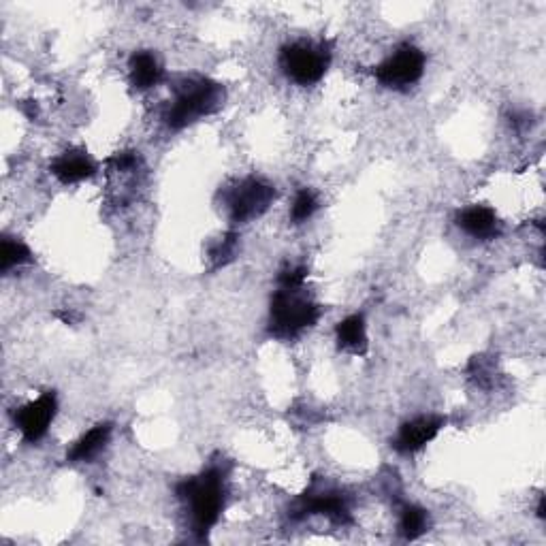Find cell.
Segmentation results:
<instances>
[{
    "mask_svg": "<svg viewBox=\"0 0 546 546\" xmlns=\"http://www.w3.org/2000/svg\"><path fill=\"white\" fill-rule=\"evenodd\" d=\"M58 414V397L54 391H45L37 399L28 401L13 412V425L28 444H37L50 431Z\"/></svg>",
    "mask_w": 546,
    "mask_h": 546,
    "instance_id": "obj_7",
    "label": "cell"
},
{
    "mask_svg": "<svg viewBox=\"0 0 546 546\" xmlns=\"http://www.w3.org/2000/svg\"><path fill=\"white\" fill-rule=\"evenodd\" d=\"M425 67L427 58L421 47H416L414 43H401L374 69V77L382 88L406 92L421 82Z\"/></svg>",
    "mask_w": 546,
    "mask_h": 546,
    "instance_id": "obj_6",
    "label": "cell"
},
{
    "mask_svg": "<svg viewBox=\"0 0 546 546\" xmlns=\"http://www.w3.org/2000/svg\"><path fill=\"white\" fill-rule=\"evenodd\" d=\"M109 167H111V171L118 173V175L135 173L141 167V156H139V152H133V150L118 152V154H114L109 158Z\"/></svg>",
    "mask_w": 546,
    "mask_h": 546,
    "instance_id": "obj_19",
    "label": "cell"
},
{
    "mask_svg": "<svg viewBox=\"0 0 546 546\" xmlns=\"http://www.w3.org/2000/svg\"><path fill=\"white\" fill-rule=\"evenodd\" d=\"M111 433H114V425L111 423L94 425L90 431H86L84 436L71 446V451L67 453V461L69 463H90L92 459H96L105 451L109 440H111Z\"/></svg>",
    "mask_w": 546,
    "mask_h": 546,
    "instance_id": "obj_13",
    "label": "cell"
},
{
    "mask_svg": "<svg viewBox=\"0 0 546 546\" xmlns=\"http://www.w3.org/2000/svg\"><path fill=\"white\" fill-rule=\"evenodd\" d=\"M444 425H446V419L436 414L414 416V419L401 423V427L397 429L395 438L391 440L393 451H397L399 455H414L423 451L427 444H431L440 436Z\"/></svg>",
    "mask_w": 546,
    "mask_h": 546,
    "instance_id": "obj_9",
    "label": "cell"
},
{
    "mask_svg": "<svg viewBox=\"0 0 546 546\" xmlns=\"http://www.w3.org/2000/svg\"><path fill=\"white\" fill-rule=\"evenodd\" d=\"M163 62L150 50H139L128 58V79L139 92H146L163 82Z\"/></svg>",
    "mask_w": 546,
    "mask_h": 546,
    "instance_id": "obj_12",
    "label": "cell"
},
{
    "mask_svg": "<svg viewBox=\"0 0 546 546\" xmlns=\"http://www.w3.org/2000/svg\"><path fill=\"white\" fill-rule=\"evenodd\" d=\"M278 64L286 79L297 86H314L323 79L331 64V45L327 41H293L280 50Z\"/></svg>",
    "mask_w": 546,
    "mask_h": 546,
    "instance_id": "obj_4",
    "label": "cell"
},
{
    "mask_svg": "<svg viewBox=\"0 0 546 546\" xmlns=\"http://www.w3.org/2000/svg\"><path fill=\"white\" fill-rule=\"evenodd\" d=\"M318 197H316V192L310 190V188H301L295 199H293V205H291V222L293 224H303V222H308L316 210H318Z\"/></svg>",
    "mask_w": 546,
    "mask_h": 546,
    "instance_id": "obj_18",
    "label": "cell"
},
{
    "mask_svg": "<svg viewBox=\"0 0 546 546\" xmlns=\"http://www.w3.org/2000/svg\"><path fill=\"white\" fill-rule=\"evenodd\" d=\"M32 261L30 248L15 237H3V244H0V271L9 273L15 267H22Z\"/></svg>",
    "mask_w": 546,
    "mask_h": 546,
    "instance_id": "obj_17",
    "label": "cell"
},
{
    "mask_svg": "<svg viewBox=\"0 0 546 546\" xmlns=\"http://www.w3.org/2000/svg\"><path fill=\"white\" fill-rule=\"evenodd\" d=\"M335 342L337 348L350 352V355H365L367 352V325L363 314H350L340 320L335 327Z\"/></svg>",
    "mask_w": 546,
    "mask_h": 546,
    "instance_id": "obj_14",
    "label": "cell"
},
{
    "mask_svg": "<svg viewBox=\"0 0 546 546\" xmlns=\"http://www.w3.org/2000/svg\"><path fill=\"white\" fill-rule=\"evenodd\" d=\"M276 186L256 175H248L222 190V207L229 220L246 224L261 218L276 201Z\"/></svg>",
    "mask_w": 546,
    "mask_h": 546,
    "instance_id": "obj_5",
    "label": "cell"
},
{
    "mask_svg": "<svg viewBox=\"0 0 546 546\" xmlns=\"http://www.w3.org/2000/svg\"><path fill=\"white\" fill-rule=\"evenodd\" d=\"M237 248H239V235L235 231H227V233H222L218 239H214L210 248H207V261H210V269L216 271L224 265H229L235 259Z\"/></svg>",
    "mask_w": 546,
    "mask_h": 546,
    "instance_id": "obj_16",
    "label": "cell"
},
{
    "mask_svg": "<svg viewBox=\"0 0 546 546\" xmlns=\"http://www.w3.org/2000/svg\"><path fill=\"white\" fill-rule=\"evenodd\" d=\"M50 171L60 184L71 186V184H79V182L90 180L92 175L96 173V163L88 156V152L71 148L67 152L58 154L52 160Z\"/></svg>",
    "mask_w": 546,
    "mask_h": 546,
    "instance_id": "obj_11",
    "label": "cell"
},
{
    "mask_svg": "<svg viewBox=\"0 0 546 546\" xmlns=\"http://www.w3.org/2000/svg\"><path fill=\"white\" fill-rule=\"evenodd\" d=\"M305 280H308V267L286 265L278 273V288H303Z\"/></svg>",
    "mask_w": 546,
    "mask_h": 546,
    "instance_id": "obj_20",
    "label": "cell"
},
{
    "mask_svg": "<svg viewBox=\"0 0 546 546\" xmlns=\"http://www.w3.org/2000/svg\"><path fill=\"white\" fill-rule=\"evenodd\" d=\"M320 305L303 288H278L269 303V333L276 340H297L320 320Z\"/></svg>",
    "mask_w": 546,
    "mask_h": 546,
    "instance_id": "obj_3",
    "label": "cell"
},
{
    "mask_svg": "<svg viewBox=\"0 0 546 546\" xmlns=\"http://www.w3.org/2000/svg\"><path fill=\"white\" fill-rule=\"evenodd\" d=\"M175 495L188 510L192 532L205 538L220 521L224 504H227V474L220 468L203 470L197 476L184 478L175 487Z\"/></svg>",
    "mask_w": 546,
    "mask_h": 546,
    "instance_id": "obj_1",
    "label": "cell"
},
{
    "mask_svg": "<svg viewBox=\"0 0 546 546\" xmlns=\"http://www.w3.org/2000/svg\"><path fill=\"white\" fill-rule=\"evenodd\" d=\"M429 529V512L416 504H401L399 508V534L404 540L421 538Z\"/></svg>",
    "mask_w": 546,
    "mask_h": 546,
    "instance_id": "obj_15",
    "label": "cell"
},
{
    "mask_svg": "<svg viewBox=\"0 0 546 546\" xmlns=\"http://www.w3.org/2000/svg\"><path fill=\"white\" fill-rule=\"evenodd\" d=\"M457 227L480 242H491L502 233V220L487 205H470L457 214Z\"/></svg>",
    "mask_w": 546,
    "mask_h": 546,
    "instance_id": "obj_10",
    "label": "cell"
},
{
    "mask_svg": "<svg viewBox=\"0 0 546 546\" xmlns=\"http://www.w3.org/2000/svg\"><path fill=\"white\" fill-rule=\"evenodd\" d=\"M224 103V88L201 75L182 77L173 86V99L163 111V122L171 131H182L205 116H212Z\"/></svg>",
    "mask_w": 546,
    "mask_h": 546,
    "instance_id": "obj_2",
    "label": "cell"
},
{
    "mask_svg": "<svg viewBox=\"0 0 546 546\" xmlns=\"http://www.w3.org/2000/svg\"><path fill=\"white\" fill-rule=\"evenodd\" d=\"M308 515H323L337 525H350V504L348 497L335 487L329 485H314L305 493L297 504V515L293 517H308Z\"/></svg>",
    "mask_w": 546,
    "mask_h": 546,
    "instance_id": "obj_8",
    "label": "cell"
}]
</instances>
